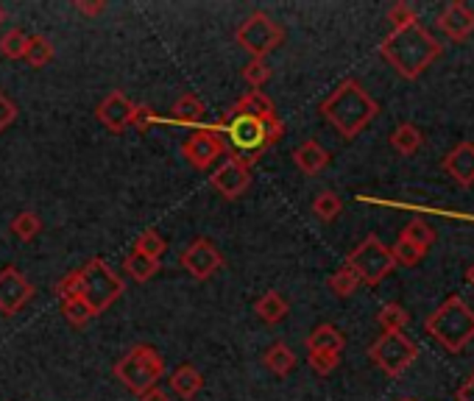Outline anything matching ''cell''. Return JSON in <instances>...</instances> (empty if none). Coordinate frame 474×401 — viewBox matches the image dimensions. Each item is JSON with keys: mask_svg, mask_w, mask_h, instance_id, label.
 <instances>
[{"mask_svg": "<svg viewBox=\"0 0 474 401\" xmlns=\"http://www.w3.org/2000/svg\"><path fill=\"white\" fill-rule=\"evenodd\" d=\"M318 111L344 139H354L380 114V103L357 78H346L321 101Z\"/></svg>", "mask_w": 474, "mask_h": 401, "instance_id": "3957f363", "label": "cell"}, {"mask_svg": "<svg viewBox=\"0 0 474 401\" xmlns=\"http://www.w3.org/2000/svg\"><path fill=\"white\" fill-rule=\"evenodd\" d=\"M455 398H458V401H474V374L461 385V390L455 393Z\"/></svg>", "mask_w": 474, "mask_h": 401, "instance_id": "ee69618b", "label": "cell"}, {"mask_svg": "<svg viewBox=\"0 0 474 401\" xmlns=\"http://www.w3.org/2000/svg\"><path fill=\"white\" fill-rule=\"evenodd\" d=\"M293 165L301 170L304 176H318L321 170L329 165V151L321 146L318 139H304L301 146L293 151Z\"/></svg>", "mask_w": 474, "mask_h": 401, "instance_id": "ac0fdd59", "label": "cell"}, {"mask_svg": "<svg viewBox=\"0 0 474 401\" xmlns=\"http://www.w3.org/2000/svg\"><path fill=\"white\" fill-rule=\"evenodd\" d=\"M357 288H360V279L354 276V271L352 268H338L332 276H329V290L338 296V299H349V296H354L357 293Z\"/></svg>", "mask_w": 474, "mask_h": 401, "instance_id": "4dcf8cb0", "label": "cell"}, {"mask_svg": "<svg viewBox=\"0 0 474 401\" xmlns=\"http://www.w3.org/2000/svg\"><path fill=\"white\" fill-rule=\"evenodd\" d=\"M62 315L67 318V324H70V326H84L87 321H93V318H95L93 309L87 307V301H84L81 296L62 299Z\"/></svg>", "mask_w": 474, "mask_h": 401, "instance_id": "1f68e13d", "label": "cell"}, {"mask_svg": "<svg viewBox=\"0 0 474 401\" xmlns=\"http://www.w3.org/2000/svg\"><path fill=\"white\" fill-rule=\"evenodd\" d=\"M377 321L382 332H405V326L410 324V315L402 304H385L377 315Z\"/></svg>", "mask_w": 474, "mask_h": 401, "instance_id": "f1b7e54d", "label": "cell"}, {"mask_svg": "<svg viewBox=\"0 0 474 401\" xmlns=\"http://www.w3.org/2000/svg\"><path fill=\"white\" fill-rule=\"evenodd\" d=\"M255 312H257V318L263 324H282L288 318V312H291V304L282 299V293H276V290H268L265 296H260L255 301Z\"/></svg>", "mask_w": 474, "mask_h": 401, "instance_id": "7402d4cb", "label": "cell"}, {"mask_svg": "<svg viewBox=\"0 0 474 401\" xmlns=\"http://www.w3.org/2000/svg\"><path fill=\"white\" fill-rule=\"evenodd\" d=\"M232 111H240V114H251V118H260V120H276V106L273 101L263 93V90H248L243 93L232 106Z\"/></svg>", "mask_w": 474, "mask_h": 401, "instance_id": "ffe728a7", "label": "cell"}, {"mask_svg": "<svg viewBox=\"0 0 474 401\" xmlns=\"http://www.w3.org/2000/svg\"><path fill=\"white\" fill-rule=\"evenodd\" d=\"M390 22H394V28H402V25H410V22H418L416 12L407 6V4H397L394 9H390Z\"/></svg>", "mask_w": 474, "mask_h": 401, "instance_id": "ab89813d", "label": "cell"}, {"mask_svg": "<svg viewBox=\"0 0 474 401\" xmlns=\"http://www.w3.org/2000/svg\"><path fill=\"white\" fill-rule=\"evenodd\" d=\"M346 346V337L338 326L332 324H321L316 326L310 334H307V352H332V354H341Z\"/></svg>", "mask_w": 474, "mask_h": 401, "instance_id": "44dd1931", "label": "cell"}, {"mask_svg": "<svg viewBox=\"0 0 474 401\" xmlns=\"http://www.w3.org/2000/svg\"><path fill=\"white\" fill-rule=\"evenodd\" d=\"M154 118H157V114L148 109V106H137V118H134V129L137 131H146L151 123H154Z\"/></svg>", "mask_w": 474, "mask_h": 401, "instance_id": "b9f144b4", "label": "cell"}, {"mask_svg": "<svg viewBox=\"0 0 474 401\" xmlns=\"http://www.w3.org/2000/svg\"><path fill=\"white\" fill-rule=\"evenodd\" d=\"M243 78L248 81V87L251 90H263L265 87V81L271 78V67L265 59H251L246 67H243Z\"/></svg>", "mask_w": 474, "mask_h": 401, "instance_id": "d590c367", "label": "cell"}, {"mask_svg": "<svg viewBox=\"0 0 474 401\" xmlns=\"http://www.w3.org/2000/svg\"><path fill=\"white\" fill-rule=\"evenodd\" d=\"M14 120H17V103L0 90V134H4Z\"/></svg>", "mask_w": 474, "mask_h": 401, "instance_id": "f35d334b", "label": "cell"}, {"mask_svg": "<svg viewBox=\"0 0 474 401\" xmlns=\"http://www.w3.org/2000/svg\"><path fill=\"white\" fill-rule=\"evenodd\" d=\"M438 25L452 42H463L474 34V12L466 4H461V0H452V4H446V9L441 12Z\"/></svg>", "mask_w": 474, "mask_h": 401, "instance_id": "9a60e30c", "label": "cell"}, {"mask_svg": "<svg viewBox=\"0 0 474 401\" xmlns=\"http://www.w3.org/2000/svg\"><path fill=\"white\" fill-rule=\"evenodd\" d=\"M212 187L227 198L235 200L240 198L248 187H251V167L237 156V154H227V162H223L215 174H212Z\"/></svg>", "mask_w": 474, "mask_h": 401, "instance_id": "5bb4252c", "label": "cell"}, {"mask_svg": "<svg viewBox=\"0 0 474 401\" xmlns=\"http://www.w3.org/2000/svg\"><path fill=\"white\" fill-rule=\"evenodd\" d=\"M4 20H6V9L0 6V25H4Z\"/></svg>", "mask_w": 474, "mask_h": 401, "instance_id": "bcb514c9", "label": "cell"}, {"mask_svg": "<svg viewBox=\"0 0 474 401\" xmlns=\"http://www.w3.org/2000/svg\"><path fill=\"white\" fill-rule=\"evenodd\" d=\"M229 154L227 139L220 134H212L207 126L192 129V134L182 142V156L195 167V170H207L212 167L220 156Z\"/></svg>", "mask_w": 474, "mask_h": 401, "instance_id": "30bf717a", "label": "cell"}, {"mask_svg": "<svg viewBox=\"0 0 474 401\" xmlns=\"http://www.w3.org/2000/svg\"><path fill=\"white\" fill-rule=\"evenodd\" d=\"M263 365L271 370V374H276V377H288L291 370L296 368V354H293V349L288 346V343H273V346L265 352V357H263Z\"/></svg>", "mask_w": 474, "mask_h": 401, "instance_id": "cb8c5ba5", "label": "cell"}, {"mask_svg": "<svg viewBox=\"0 0 474 401\" xmlns=\"http://www.w3.org/2000/svg\"><path fill=\"white\" fill-rule=\"evenodd\" d=\"M380 56L394 67L402 78H418L438 56L441 45L438 40L427 31L422 22H410L402 28H394L380 45Z\"/></svg>", "mask_w": 474, "mask_h": 401, "instance_id": "7a4b0ae2", "label": "cell"}, {"mask_svg": "<svg viewBox=\"0 0 474 401\" xmlns=\"http://www.w3.org/2000/svg\"><path fill=\"white\" fill-rule=\"evenodd\" d=\"M95 118H98V123H101L106 131H112V134H123L126 129L134 126L137 106L126 98V93L112 90V93L95 106Z\"/></svg>", "mask_w": 474, "mask_h": 401, "instance_id": "4fadbf2b", "label": "cell"}, {"mask_svg": "<svg viewBox=\"0 0 474 401\" xmlns=\"http://www.w3.org/2000/svg\"><path fill=\"white\" fill-rule=\"evenodd\" d=\"M123 268L134 281H148L159 273V260H151V256H146V254L131 251L123 260Z\"/></svg>", "mask_w": 474, "mask_h": 401, "instance_id": "484cf974", "label": "cell"}, {"mask_svg": "<svg viewBox=\"0 0 474 401\" xmlns=\"http://www.w3.org/2000/svg\"><path fill=\"white\" fill-rule=\"evenodd\" d=\"M78 284H81V299L87 301V307L93 309V315H101L106 312L112 304H115L123 290H126V284L123 279L112 271L101 256H93V260L78 268Z\"/></svg>", "mask_w": 474, "mask_h": 401, "instance_id": "8992f818", "label": "cell"}, {"mask_svg": "<svg viewBox=\"0 0 474 401\" xmlns=\"http://www.w3.org/2000/svg\"><path fill=\"white\" fill-rule=\"evenodd\" d=\"M425 332L446 352L461 354L474 340V309L461 296H450L425 321Z\"/></svg>", "mask_w": 474, "mask_h": 401, "instance_id": "277c9868", "label": "cell"}, {"mask_svg": "<svg viewBox=\"0 0 474 401\" xmlns=\"http://www.w3.org/2000/svg\"><path fill=\"white\" fill-rule=\"evenodd\" d=\"M56 296H59V301L62 299H73V296H78L81 293V284H78V271H73V273H67V276H62L59 281H56Z\"/></svg>", "mask_w": 474, "mask_h": 401, "instance_id": "74e56055", "label": "cell"}, {"mask_svg": "<svg viewBox=\"0 0 474 401\" xmlns=\"http://www.w3.org/2000/svg\"><path fill=\"white\" fill-rule=\"evenodd\" d=\"M40 232H42V218H40L37 212H20V215H14V220H12V235H14L17 240L28 243V240H34Z\"/></svg>", "mask_w": 474, "mask_h": 401, "instance_id": "f546056e", "label": "cell"}, {"mask_svg": "<svg viewBox=\"0 0 474 401\" xmlns=\"http://www.w3.org/2000/svg\"><path fill=\"white\" fill-rule=\"evenodd\" d=\"M369 357H371V362L382 370L385 377L397 379L416 362L418 346L405 332H385V334H380L371 343Z\"/></svg>", "mask_w": 474, "mask_h": 401, "instance_id": "9c48e42d", "label": "cell"}, {"mask_svg": "<svg viewBox=\"0 0 474 401\" xmlns=\"http://www.w3.org/2000/svg\"><path fill=\"white\" fill-rule=\"evenodd\" d=\"M115 379L123 382V388H129L134 396H143L146 390L157 388L159 379L165 377V360L162 354L148 346V343H139V346L129 349L112 368Z\"/></svg>", "mask_w": 474, "mask_h": 401, "instance_id": "5b68a950", "label": "cell"}, {"mask_svg": "<svg viewBox=\"0 0 474 401\" xmlns=\"http://www.w3.org/2000/svg\"><path fill=\"white\" fill-rule=\"evenodd\" d=\"M212 134H220L223 139H229V154H237L248 167L260 162L265 151H271L279 139L285 137V123L282 120H260L251 114H240L227 109L223 118L212 126H207Z\"/></svg>", "mask_w": 474, "mask_h": 401, "instance_id": "6da1fadb", "label": "cell"}, {"mask_svg": "<svg viewBox=\"0 0 474 401\" xmlns=\"http://www.w3.org/2000/svg\"><path fill=\"white\" fill-rule=\"evenodd\" d=\"M346 268L354 271L360 284L377 288L382 279H388L390 273L397 271V263H394V256H390V248L377 235H369L346 256Z\"/></svg>", "mask_w": 474, "mask_h": 401, "instance_id": "52a82bcc", "label": "cell"}, {"mask_svg": "<svg viewBox=\"0 0 474 401\" xmlns=\"http://www.w3.org/2000/svg\"><path fill=\"white\" fill-rule=\"evenodd\" d=\"M34 296H37V288L14 265H6L0 271V312L4 315L12 318V315H17Z\"/></svg>", "mask_w": 474, "mask_h": 401, "instance_id": "7c38bea8", "label": "cell"}, {"mask_svg": "<svg viewBox=\"0 0 474 401\" xmlns=\"http://www.w3.org/2000/svg\"><path fill=\"white\" fill-rule=\"evenodd\" d=\"M422 146H425V137L413 123H399L394 129V134H390V148H394L397 154H402V156L418 154V151H422Z\"/></svg>", "mask_w": 474, "mask_h": 401, "instance_id": "603a6c76", "label": "cell"}, {"mask_svg": "<svg viewBox=\"0 0 474 401\" xmlns=\"http://www.w3.org/2000/svg\"><path fill=\"white\" fill-rule=\"evenodd\" d=\"M167 385H171V393L179 396L182 401H192L195 396H199V390L204 388V377L195 365L182 362L179 368H174V374L167 377Z\"/></svg>", "mask_w": 474, "mask_h": 401, "instance_id": "d6986e66", "label": "cell"}, {"mask_svg": "<svg viewBox=\"0 0 474 401\" xmlns=\"http://www.w3.org/2000/svg\"><path fill=\"white\" fill-rule=\"evenodd\" d=\"M237 45L251 56V59H265L271 50H276L285 40V28L279 25L271 14L255 12L248 14L235 31Z\"/></svg>", "mask_w": 474, "mask_h": 401, "instance_id": "ba28073f", "label": "cell"}, {"mask_svg": "<svg viewBox=\"0 0 474 401\" xmlns=\"http://www.w3.org/2000/svg\"><path fill=\"white\" fill-rule=\"evenodd\" d=\"M73 6L87 14V17H98L101 12H106V0H95V4H90V0H73Z\"/></svg>", "mask_w": 474, "mask_h": 401, "instance_id": "60d3db41", "label": "cell"}, {"mask_svg": "<svg viewBox=\"0 0 474 401\" xmlns=\"http://www.w3.org/2000/svg\"><path fill=\"white\" fill-rule=\"evenodd\" d=\"M307 362H310V368L316 370V374L326 377V374H332L335 368H338L341 354H332V352H307Z\"/></svg>", "mask_w": 474, "mask_h": 401, "instance_id": "8d00e7d4", "label": "cell"}, {"mask_svg": "<svg viewBox=\"0 0 474 401\" xmlns=\"http://www.w3.org/2000/svg\"><path fill=\"white\" fill-rule=\"evenodd\" d=\"M139 401H171V393L157 385V388H151V390H146L143 396H139Z\"/></svg>", "mask_w": 474, "mask_h": 401, "instance_id": "7bdbcfd3", "label": "cell"}, {"mask_svg": "<svg viewBox=\"0 0 474 401\" xmlns=\"http://www.w3.org/2000/svg\"><path fill=\"white\" fill-rule=\"evenodd\" d=\"M179 265H182L192 279L207 281V279H212L223 265H227V260H223V254L218 251V245H215L212 240L199 237V240H192V243L182 251Z\"/></svg>", "mask_w": 474, "mask_h": 401, "instance_id": "8fae6325", "label": "cell"}, {"mask_svg": "<svg viewBox=\"0 0 474 401\" xmlns=\"http://www.w3.org/2000/svg\"><path fill=\"white\" fill-rule=\"evenodd\" d=\"M390 256H394V263H397V265L413 268V265H418V263L425 260L427 251H425V248H418V245H410V243H405V240H397L394 248H390Z\"/></svg>", "mask_w": 474, "mask_h": 401, "instance_id": "e575fe53", "label": "cell"}, {"mask_svg": "<svg viewBox=\"0 0 474 401\" xmlns=\"http://www.w3.org/2000/svg\"><path fill=\"white\" fill-rule=\"evenodd\" d=\"M341 212H344V200H341V195H338V192L324 190V192H318V195H316V200H313V215H316L318 220L332 223V220L338 218Z\"/></svg>", "mask_w": 474, "mask_h": 401, "instance_id": "4316f807", "label": "cell"}, {"mask_svg": "<svg viewBox=\"0 0 474 401\" xmlns=\"http://www.w3.org/2000/svg\"><path fill=\"white\" fill-rule=\"evenodd\" d=\"M443 170L458 187H474V142H461L446 154Z\"/></svg>", "mask_w": 474, "mask_h": 401, "instance_id": "2e32d148", "label": "cell"}, {"mask_svg": "<svg viewBox=\"0 0 474 401\" xmlns=\"http://www.w3.org/2000/svg\"><path fill=\"white\" fill-rule=\"evenodd\" d=\"M399 401H413V398H399Z\"/></svg>", "mask_w": 474, "mask_h": 401, "instance_id": "7dc6e473", "label": "cell"}, {"mask_svg": "<svg viewBox=\"0 0 474 401\" xmlns=\"http://www.w3.org/2000/svg\"><path fill=\"white\" fill-rule=\"evenodd\" d=\"M466 279H469V284H471V288H474V265L469 268V273H466Z\"/></svg>", "mask_w": 474, "mask_h": 401, "instance_id": "f6af8a7d", "label": "cell"}, {"mask_svg": "<svg viewBox=\"0 0 474 401\" xmlns=\"http://www.w3.org/2000/svg\"><path fill=\"white\" fill-rule=\"evenodd\" d=\"M134 251L151 256V260H162V254L167 251V243H165V237L157 232V228H146V232L137 237Z\"/></svg>", "mask_w": 474, "mask_h": 401, "instance_id": "d6a6232c", "label": "cell"}, {"mask_svg": "<svg viewBox=\"0 0 474 401\" xmlns=\"http://www.w3.org/2000/svg\"><path fill=\"white\" fill-rule=\"evenodd\" d=\"M25 45H28V34L20 31V28H12V31H6L4 40H0V56L17 62L25 56Z\"/></svg>", "mask_w": 474, "mask_h": 401, "instance_id": "836d02e7", "label": "cell"}, {"mask_svg": "<svg viewBox=\"0 0 474 401\" xmlns=\"http://www.w3.org/2000/svg\"><path fill=\"white\" fill-rule=\"evenodd\" d=\"M171 118H154V123H167V126H190V129H199L201 120H204V114H207V106L199 95H192V93H184L174 109Z\"/></svg>", "mask_w": 474, "mask_h": 401, "instance_id": "e0dca14e", "label": "cell"}, {"mask_svg": "<svg viewBox=\"0 0 474 401\" xmlns=\"http://www.w3.org/2000/svg\"><path fill=\"white\" fill-rule=\"evenodd\" d=\"M399 240L410 243V245H418V248H425L430 251V245L435 243V232L425 223V220H410L402 232H399Z\"/></svg>", "mask_w": 474, "mask_h": 401, "instance_id": "83f0119b", "label": "cell"}, {"mask_svg": "<svg viewBox=\"0 0 474 401\" xmlns=\"http://www.w3.org/2000/svg\"><path fill=\"white\" fill-rule=\"evenodd\" d=\"M53 56H56V50H53V42L48 37L28 34V45H25V56H22L28 67H34V70L48 67L53 62Z\"/></svg>", "mask_w": 474, "mask_h": 401, "instance_id": "d4e9b609", "label": "cell"}]
</instances>
